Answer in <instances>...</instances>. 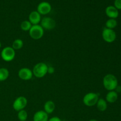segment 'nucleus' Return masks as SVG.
I'll use <instances>...</instances> for the list:
<instances>
[{"label": "nucleus", "mask_w": 121, "mask_h": 121, "mask_svg": "<svg viewBox=\"0 0 121 121\" xmlns=\"http://www.w3.org/2000/svg\"><path fill=\"white\" fill-rule=\"evenodd\" d=\"M96 106L100 112H104L107 109L108 105L107 102L106 100L102 99V98H100L99 99L98 101L96 103Z\"/></svg>", "instance_id": "nucleus-16"}, {"label": "nucleus", "mask_w": 121, "mask_h": 121, "mask_svg": "<svg viewBox=\"0 0 121 121\" xmlns=\"http://www.w3.org/2000/svg\"><path fill=\"white\" fill-rule=\"evenodd\" d=\"M27 99L24 96H19L15 99L13 104V107L15 111H18L24 109L27 105Z\"/></svg>", "instance_id": "nucleus-7"}, {"label": "nucleus", "mask_w": 121, "mask_h": 121, "mask_svg": "<svg viewBox=\"0 0 121 121\" xmlns=\"http://www.w3.org/2000/svg\"><path fill=\"white\" fill-rule=\"evenodd\" d=\"M105 14L109 18L116 19L119 16V11L114 6H108L105 9Z\"/></svg>", "instance_id": "nucleus-11"}, {"label": "nucleus", "mask_w": 121, "mask_h": 121, "mask_svg": "<svg viewBox=\"0 0 121 121\" xmlns=\"http://www.w3.org/2000/svg\"><path fill=\"white\" fill-rule=\"evenodd\" d=\"M118 25V22L116 20V19L113 18H109L106 21L105 23L106 28H109V29L113 30Z\"/></svg>", "instance_id": "nucleus-18"}, {"label": "nucleus", "mask_w": 121, "mask_h": 121, "mask_svg": "<svg viewBox=\"0 0 121 121\" xmlns=\"http://www.w3.org/2000/svg\"><path fill=\"white\" fill-rule=\"evenodd\" d=\"M1 56L2 60L5 61H11L14 60L15 56V50L12 47H5L2 50Z\"/></svg>", "instance_id": "nucleus-5"}, {"label": "nucleus", "mask_w": 121, "mask_h": 121, "mask_svg": "<svg viewBox=\"0 0 121 121\" xmlns=\"http://www.w3.org/2000/svg\"><path fill=\"white\" fill-rule=\"evenodd\" d=\"M28 18H29V21L32 25L39 24L41 20V15L37 11H33L30 13Z\"/></svg>", "instance_id": "nucleus-12"}, {"label": "nucleus", "mask_w": 121, "mask_h": 121, "mask_svg": "<svg viewBox=\"0 0 121 121\" xmlns=\"http://www.w3.org/2000/svg\"><path fill=\"white\" fill-rule=\"evenodd\" d=\"M48 115L44 111H39L34 113L33 121H48Z\"/></svg>", "instance_id": "nucleus-13"}, {"label": "nucleus", "mask_w": 121, "mask_h": 121, "mask_svg": "<svg viewBox=\"0 0 121 121\" xmlns=\"http://www.w3.org/2000/svg\"><path fill=\"white\" fill-rule=\"evenodd\" d=\"M23 41H22L21 39H18L16 40H14L13 43V44H12V47L13 48V49L15 50H20L23 47Z\"/></svg>", "instance_id": "nucleus-19"}, {"label": "nucleus", "mask_w": 121, "mask_h": 121, "mask_svg": "<svg viewBox=\"0 0 121 121\" xmlns=\"http://www.w3.org/2000/svg\"><path fill=\"white\" fill-rule=\"evenodd\" d=\"M48 66L45 63L40 62L34 66L33 70V74L37 78H42L47 73Z\"/></svg>", "instance_id": "nucleus-2"}, {"label": "nucleus", "mask_w": 121, "mask_h": 121, "mask_svg": "<svg viewBox=\"0 0 121 121\" xmlns=\"http://www.w3.org/2000/svg\"><path fill=\"white\" fill-rule=\"evenodd\" d=\"M99 95L97 93L93 92L87 93L84 96L83 102L86 106L91 107L96 105L97 102L99 100Z\"/></svg>", "instance_id": "nucleus-3"}, {"label": "nucleus", "mask_w": 121, "mask_h": 121, "mask_svg": "<svg viewBox=\"0 0 121 121\" xmlns=\"http://www.w3.org/2000/svg\"><path fill=\"white\" fill-rule=\"evenodd\" d=\"M114 7L118 10L121 9V0H115Z\"/></svg>", "instance_id": "nucleus-22"}, {"label": "nucleus", "mask_w": 121, "mask_h": 121, "mask_svg": "<svg viewBox=\"0 0 121 121\" xmlns=\"http://www.w3.org/2000/svg\"><path fill=\"white\" fill-rule=\"evenodd\" d=\"M17 117L20 121H26L28 118V113L26 110H21L18 111Z\"/></svg>", "instance_id": "nucleus-21"}, {"label": "nucleus", "mask_w": 121, "mask_h": 121, "mask_svg": "<svg viewBox=\"0 0 121 121\" xmlns=\"http://www.w3.org/2000/svg\"><path fill=\"white\" fill-rule=\"evenodd\" d=\"M89 121H97L96 119H91V120H89Z\"/></svg>", "instance_id": "nucleus-26"}, {"label": "nucleus", "mask_w": 121, "mask_h": 121, "mask_svg": "<svg viewBox=\"0 0 121 121\" xmlns=\"http://www.w3.org/2000/svg\"><path fill=\"white\" fill-rule=\"evenodd\" d=\"M103 85L107 91H115L118 86V79L113 74H108L103 79Z\"/></svg>", "instance_id": "nucleus-1"}, {"label": "nucleus", "mask_w": 121, "mask_h": 121, "mask_svg": "<svg viewBox=\"0 0 121 121\" xmlns=\"http://www.w3.org/2000/svg\"><path fill=\"white\" fill-rule=\"evenodd\" d=\"M9 71L7 69L2 67L0 68V82H3L7 80L9 77Z\"/></svg>", "instance_id": "nucleus-17"}, {"label": "nucleus", "mask_w": 121, "mask_h": 121, "mask_svg": "<svg viewBox=\"0 0 121 121\" xmlns=\"http://www.w3.org/2000/svg\"><path fill=\"white\" fill-rule=\"evenodd\" d=\"M32 26L30 22L29 21H24L21 22V25H20V27H21V29L22 30L24 31H29L30 30V28H31Z\"/></svg>", "instance_id": "nucleus-20"}, {"label": "nucleus", "mask_w": 121, "mask_h": 121, "mask_svg": "<svg viewBox=\"0 0 121 121\" xmlns=\"http://www.w3.org/2000/svg\"><path fill=\"white\" fill-rule=\"evenodd\" d=\"M1 47H2V44H1V43L0 42V48H1Z\"/></svg>", "instance_id": "nucleus-27"}, {"label": "nucleus", "mask_w": 121, "mask_h": 121, "mask_svg": "<svg viewBox=\"0 0 121 121\" xmlns=\"http://www.w3.org/2000/svg\"><path fill=\"white\" fill-rule=\"evenodd\" d=\"M44 29L40 25H33L29 30V34L31 38L34 40H39L44 35Z\"/></svg>", "instance_id": "nucleus-4"}, {"label": "nucleus", "mask_w": 121, "mask_h": 121, "mask_svg": "<svg viewBox=\"0 0 121 121\" xmlns=\"http://www.w3.org/2000/svg\"><path fill=\"white\" fill-rule=\"evenodd\" d=\"M19 78L23 80H29L33 77V72L31 69L26 67L21 68L18 73Z\"/></svg>", "instance_id": "nucleus-10"}, {"label": "nucleus", "mask_w": 121, "mask_h": 121, "mask_svg": "<svg viewBox=\"0 0 121 121\" xmlns=\"http://www.w3.org/2000/svg\"><path fill=\"white\" fill-rule=\"evenodd\" d=\"M115 90H117V91H116V92H121V86H117V88H116V89Z\"/></svg>", "instance_id": "nucleus-25"}, {"label": "nucleus", "mask_w": 121, "mask_h": 121, "mask_svg": "<svg viewBox=\"0 0 121 121\" xmlns=\"http://www.w3.org/2000/svg\"><path fill=\"white\" fill-rule=\"evenodd\" d=\"M48 121H62L60 118L57 117H54L51 118L50 119H48Z\"/></svg>", "instance_id": "nucleus-24"}, {"label": "nucleus", "mask_w": 121, "mask_h": 121, "mask_svg": "<svg viewBox=\"0 0 121 121\" xmlns=\"http://www.w3.org/2000/svg\"><path fill=\"white\" fill-rule=\"evenodd\" d=\"M54 72V68L52 66H48V69H47V73L52 74Z\"/></svg>", "instance_id": "nucleus-23"}, {"label": "nucleus", "mask_w": 121, "mask_h": 121, "mask_svg": "<svg viewBox=\"0 0 121 121\" xmlns=\"http://www.w3.org/2000/svg\"><path fill=\"white\" fill-rule=\"evenodd\" d=\"M55 104L52 100H48L44 105V111H45L48 115L53 113L55 110Z\"/></svg>", "instance_id": "nucleus-14"}, {"label": "nucleus", "mask_w": 121, "mask_h": 121, "mask_svg": "<svg viewBox=\"0 0 121 121\" xmlns=\"http://www.w3.org/2000/svg\"><path fill=\"white\" fill-rule=\"evenodd\" d=\"M102 38L104 40L108 43H111L115 41L117 39V34L115 31L112 29L104 28L102 31Z\"/></svg>", "instance_id": "nucleus-6"}, {"label": "nucleus", "mask_w": 121, "mask_h": 121, "mask_svg": "<svg viewBox=\"0 0 121 121\" xmlns=\"http://www.w3.org/2000/svg\"><path fill=\"white\" fill-rule=\"evenodd\" d=\"M118 98V95L116 91H109V92L106 95V101L110 104H113L117 101Z\"/></svg>", "instance_id": "nucleus-15"}, {"label": "nucleus", "mask_w": 121, "mask_h": 121, "mask_svg": "<svg viewBox=\"0 0 121 121\" xmlns=\"http://www.w3.org/2000/svg\"><path fill=\"white\" fill-rule=\"evenodd\" d=\"M41 25L43 29L51 30L55 28L56 23L54 19L50 17H44L41 20Z\"/></svg>", "instance_id": "nucleus-8"}, {"label": "nucleus", "mask_w": 121, "mask_h": 121, "mask_svg": "<svg viewBox=\"0 0 121 121\" xmlns=\"http://www.w3.org/2000/svg\"><path fill=\"white\" fill-rule=\"evenodd\" d=\"M52 10V5L50 4L46 1L41 2L38 5L37 11L40 15H46L50 13Z\"/></svg>", "instance_id": "nucleus-9"}]
</instances>
